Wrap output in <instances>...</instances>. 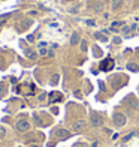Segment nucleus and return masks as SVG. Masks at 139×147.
<instances>
[{
	"label": "nucleus",
	"mask_w": 139,
	"mask_h": 147,
	"mask_svg": "<svg viewBox=\"0 0 139 147\" xmlns=\"http://www.w3.org/2000/svg\"><path fill=\"white\" fill-rule=\"evenodd\" d=\"M127 122V117L123 114V113H115L114 114V123L115 126H118V128H121V126H124Z\"/></svg>",
	"instance_id": "1"
},
{
	"label": "nucleus",
	"mask_w": 139,
	"mask_h": 147,
	"mask_svg": "<svg viewBox=\"0 0 139 147\" xmlns=\"http://www.w3.org/2000/svg\"><path fill=\"white\" fill-rule=\"evenodd\" d=\"M79 42V33L78 32H73L72 36H70V45H76Z\"/></svg>",
	"instance_id": "7"
},
{
	"label": "nucleus",
	"mask_w": 139,
	"mask_h": 147,
	"mask_svg": "<svg viewBox=\"0 0 139 147\" xmlns=\"http://www.w3.org/2000/svg\"><path fill=\"white\" fill-rule=\"evenodd\" d=\"M30 147H39V146H36V144H35V146H30Z\"/></svg>",
	"instance_id": "22"
},
{
	"label": "nucleus",
	"mask_w": 139,
	"mask_h": 147,
	"mask_svg": "<svg viewBox=\"0 0 139 147\" xmlns=\"http://www.w3.org/2000/svg\"><path fill=\"white\" fill-rule=\"evenodd\" d=\"M27 56H29L30 59H36V54H35V53H30V51H27Z\"/></svg>",
	"instance_id": "17"
},
{
	"label": "nucleus",
	"mask_w": 139,
	"mask_h": 147,
	"mask_svg": "<svg viewBox=\"0 0 139 147\" xmlns=\"http://www.w3.org/2000/svg\"><path fill=\"white\" fill-rule=\"evenodd\" d=\"M123 32H124V33H129V32H130V29H129V27H124V29H123Z\"/></svg>",
	"instance_id": "21"
},
{
	"label": "nucleus",
	"mask_w": 139,
	"mask_h": 147,
	"mask_svg": "<svg viewBox=\"0 0 139 147\" xmlns=\"http://www.w3.org/2000/svg\"><path fill=\"white\" fill-rule=\"evenodd\" d=\"M3 92H5V84H3V83H0V96L3 95Z\"/></svg>",
	"instance_id": "16"
},
{
	"label": "nucleus",
	"mask_w": 139,
	"mask_h": 147,
	"mask_svg": "<svg viewBox=\"0 0 139 147\" xmlns=\"http://www.w3.org/2000/svg\"><path fill=\"white\" fill-rule=\"evenodd\" d=\"M5 137H6V129L0 126V138H5Z\"/></svg>",
	"instance_id": "13"
},
{
	"label": "nucleus",
	"mask_w": 139,
	"mask_h": 147,
	"mask_svg": "<svg viewBox=\"0 0 139 147\" xmlns=\"http://www.w3.org/2000/svg\"><path fill=\"white\" fill-rule=\"evenodd\" d=\"M127 69H129V71H132V72H138L139 66L136 65V63H129V65H127Z\"/></svg>",
	"instance_id": "8"
},
{
	"label": "nucleus",
	"mask_w": 139,
	"mask_h": 147,
	"mask_svg": "<svg viewBox=\"0 0 139 147\" xmlns=\"http://www.w3.org/2000/svg\"><path fill=\"white\" fill-rule=\"evenodd\" d=\"M55 135L58 137V140H66V138H69V137H70V132H69L67 129H57Z\"/></svg>",
	"instance_id": "4"
},
{
	"label": "nucleus",
	"mask_w": 139,
	"mask_h": 147,
	"mask_svg": "<svg viewBox=\"0 0 139 147\" xmlns=\"http://www.w3.org/2000/svg\"><path fill=\"white\" fill-rule=\"evenodd\" d=\"M133 135H135V132H132V134H129L127 137H124V138H123V141H124V143H126V141H129V140H130V138L133 137Z\"/></svg>",
	"instance_id": "14"
},
{
	"label": "nucleus",
	"mask_w": 139,
	"mask_h": 147,
	"mask_svg": "<svg viewBox=\"0 0 139 147\" xmlns=\"http://www.w3.org/2000/svg\"><path fill=\"white\" fill-rule=\"evenodd\" d=\"M47 53H48V51H47V50H45V48H42V50H41V51H39V54H41V56H45V54H47Z\"/></svg>",
	"instance_id": "18"
},
{
	"label": "nucleus",
	"mask_w": 139,
	"mask_h": 147,
	"mask_svg": "<svg viewBox=\"0 0 139 147\" xmlns=\"http://www.w3.org/2000/svg\"><path fill=\"white\" fill-rule=\"evenodd\" d=\"M81 50L82 51H87V42L85 41H82V44H81Z\"/></svg>",
	"instance_id": "15"
},
{
	"label": "nucleus",
	"mask_w": 139,
	"mask_h": 147,
	"mask_svg": "<svg viewBox=\"0 0 139 147\" xmlns=\"http://www.w3.org/2000/svg\"><path fill=\"white\" fill-rule=\"evenodd\" d=\"M84 128H85V122H84V120H79V122H75V125H73V131H76V132L82 131Z\"/></svg>",
	"instance_id": "6"
},
{
	"label": "nucleus",
	"mask_w": 139,
	"mask_h": 147,
	"mask_svg": "<svg viewBox=\"0 0 139 147\" xmlns=\"http://www.w3.org/2000/svg\"><path fill=\"white\" fill-rule=\"evenodd\" d=\"M94 36H96L97 39H100V41H103V42L106 41V36H103L102 33H99V32H97V33H94Z\"/></svg>",
	"instance_id": "11"
},
{
	"label": "nucleus",
	"mask_w": 139,
	"mask_h": 147,
	"mask_svg": "<svg viewBox=\"0 0 139 147\" xmlns=\"http://www.w3.org/2000/svg\"><path fill=\"white\" fill-rule=\"evenodd\" d=\"M114 44H121V38H114Z\"/></svg>",
	"instance_id": "19"
},
{
	"label": "nucleus",
	"mask_w": 139,
	"mask_h": 147,
	"mask_svg": "<svg viewBox=\"0 0 139 147\" xmlns=\"http://www.w3.org/2000/svg\"><path fill=\"white\" fill-rule=\"evenodd\" d=\"M123 5V0H112V9H120Z\"/></svg>",
	"instance_id": "9"
},
{
	"label": "nucleus",
	"mask_w": 139,
	"mask_h": 147,
	"mask_svg": "<svg viewBox=\"0 0 139 147\" xmlns=\"http://www.w3.org/2000/svg\"><path fill=\"white\" fill-rule=\"evenodd\" d=\"M138 30H139V29H138Z\"/></svg>",
	"instance_id": "24"
},
{
	"label": "nucleus",
	"mask_w": 139,
	"mask_h": 147,
	"mask_svg": "<svg viewBox=\"0 0 139 147\" xmlns=\"http://www.w3.org/2000/svg\"><path fill=\"white\" fill-rule=\"evenodd\" d=\"M112 65H114V62L111 60V59H108V60H105L102 65H100V69H102V71H109V69L112 68Z\"/></svg>",
	"instance_id": "5"
},
{
	"label": "nucleus",
	"mask_w": 139,
	"mask_h": 147,
	"mask_svg": "<svg viewBox=\"0 0 139 147\" xmlns=\"http://www.w3.org/2000/svg\"><path fill=\"white\" fill-rule=\"evenodd\" d=\"M138 108H139V104H138Z\"/></svg>",
	"instance_id": "23"
},
{
	"label": "nucleus",
	"mask_w": 139,
	"mask_h": 147,
	"mask_svg": "<svg viewBox=\"0 0 139 147\" xmlns=\"http://www.w3.org/2000/svg\"><path fill=\"white\" fill-rule=\"evenodd\" d=\"M90 122H91V126H94V128H99V126H102V125H103V117H100L99 114H97V113H91Z\"/></svg>",
	"instance_id": "2"
},
{
	"label": "nucleus",
	"mask_w": 139,
	"mask_h": 147,
	"mask_svg": "<svg viewBox=\"0 0 139 147\" xmlns=\"http://www.w3.org/2000/svg\"><path fill=\"white\" fill-rule=\"evenodd\" d=\"M30 24H31V21H30V20H24V23L21 24V27H19V30H25V29H27V27H29Z\"/></svg>",
	"instance_id": "10"
},
{
	"label": "nucleus",
	"mask_w": 139,
	"mask_h": 147,
	"mask_svg": "<svg viewBox=\"0 0 139 147\" xmlns=\"http://www.w3.org/2000/svg\"><path fill=\"white\" fill-rule=\"evenodd\" d=\"M49 83H51L52 86H54V84H57V83H58V75H52V78H51V81H49Z\"/></svg>",
	"instance_id": "12"
},
{
	"label": "nucleus",
	"mask_w": 139,
	"mask_h": 147,
	"mask_svg": "<svg viewBox=\"0 0 139 147\" xmlns=\"http://www.w3.org/2000/svg\"><path fill=\"white\" fill-rule=\"evenodd\" d=\"M17 129H18L19 132H25V131L30 129V123L27 122V120H18V123H17Z\"/></svg>",
	"instance_id": "3"
},
{
	"label": "nucleus",
	"mask_w": 139,
	"mask_h": 147,
	"mask_svg": "<svg viewBox=\"0 0 139 147\" xmlns=\"http://www.w3.org/2000/svg\"><path fill=\"white\" fill-rule=\"evenodd\" d=\"M87 24H90V26H94V21H93V20H88V21H87Z\"/></svg>",
	"instance_id": "20"
}]
</instances>
